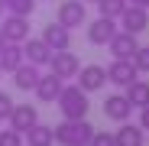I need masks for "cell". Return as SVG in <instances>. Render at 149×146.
<instances>
[{
    "instance_id": "cell-1",
    "label": "cell",
    "mask_w": 149,
    "mask_h": 146,
    "mask_svg": "<svg viewBox=\"0 0 149 146\" xmlns=\"http://www.w3.org/2000/svg\"><path fill=\"white\" fill-rule=\"evenodd\" d=\"M94 127L88 124V117L84 120H62V124L55 127V143L58 146H88L94 140Z\"/></svg>"
},
{
    "instance_id": "cell-2",
    "label": "cell",
    "mask_w": 149,
    "mask_h": 146,
    "mask_svg": "<svg viewBox=\"0 0 149 146\" xmlns=\"http://www.w3.org/2000/svg\"><path fill=\"white\" fill-rule=\"evenodd\" d=\"M58 110H62V117L65 120H84L88 117V91H81L78 85H65L62 88V94H58Z\"/></svg>"
},
{
    "instance_id": "cell-3",
    "label": "cell",
    "mask_w": 149,
    "mask_h": 146,
    "mask_svg": "<svg viewBox=\"0 0 149 146\" xmlns=\"http://www.w3.org/2000/svg\"><path fill=\"white\" fill-rule=\"evenodd\" d=\"M55 23H62L65 29H78L88 23V7L84 0H62L58 3V13H55Z\"/></svg>"
},
{
    "instance_id": "cell-4",
    "label": "cell",
    "mask_w": 149,
    "mask_h": 146,
    "mask_svg": "<svg viewBox=\"0 0 149 146\" xmlns=\"http://www.w3.org/2000/svg\"><path fill=\"white\" fill-rule=\"evenodd\" d=\"M117 26H120V33L139 36L143 29H149V10H143V7H133V3H127V10H123V13H120V20H117Z\"/></svg>"
},
{
    "instance_id": "cell-5",
    "label": "cell",
    "mask_w": 149,
    "mask_h": 146,
    "mask_svg": "<svg viewBox=\"0 0 149 146\" xmlns=\"http://www.w3.org/2000/svg\"><path fill=\"white\" fill-rule=\"evenodd\" d=\"M136 78H139V71H136V65L130 59H113L107 65V81L117 85V88H130Z\"/></svg>"
},
{
    "instance_id": "cell-6",
    "label": "cell",
    "mask_w": 149,
    "mask_h": 146,
    "mask_svg": "<svg viewBox=\"0 0 149 146\" xmlns=\"http://www.w3.org/2000/svg\"><path fill=\"white\" fill-rule=\"evenodd\" d=\"M49 68H52V75L55 78H78V71H81V62L74 52H52V59H49Z\"/></svg>"
},
{
    "instance_id": "cell-7",
    "label": "cell",
    "mask_w": 149,
    "mask_h": 146,
    "mask_svg": "<svg viewBox=\"0 0 149 146\" xmlns=\"http://www.w3.org/2000/svg\"><path fill=\"white\" fill-rule=\"evenodd\" d=\"M120 33L117 20H107V16H97L94 23H88V42L91 45H107L113 36Z\"/></svg>"
},
{
    "instance_id": "cell-8",
    "label": "cell",
    "mask_w": 149,
    "mask_h": 146,
    "mask_svg": "<svg viewBox=\"0 0 149 146\" xmlns=\"http://www.w3.org/2000/svg\"><path fill=\"white\" fill-rule=\"evenodd\" d=\"M78 85L81 91H88V94H94V91H101L104 85H107V68L104 65H81V71H78Z\"/></svg>"
},
{
    "instance_id": "cell-9",
    "label": "cell",
    "mask_w": 149,
    "mask_h": 146,
    "mask_svg": "<svg viewBox=\"0 0 149 146\" xmlns=\"http://www.w3.org/2000/svg\"><path fill=\"white\" fill-rule=\"evenodd\" d=\"M42 42L52 52H68L71 49V29H65L62 23H49V26H42Z\"/></svg>"
},
{
    "instance_id": "cell-10",
    "label": "cell",
    "mask_w": 149,
    "mask_h": 146,
    "mask_svg": "<svg viewBox=\"0 0 149 146\" xmlns=\"http://www.w3.org/2000/svg\"><path fill=\"white\" fill-rule=\"evenodd\" d=\"M0 33H3L7 42H26L29 39V16H3V26H0Z\"/></svg>"
},
{
    "instance_id": "cell-11",
    "label": "cell",
    "mask_w": 149,
    "mask_h": 146,
    "mask_svg": "<svg viewBox=\"0 0 149 146\" xmlns=\"http://www.w3.org/2000/svg\"><path fill=\"white\" fill-rule=\"evenodd\" d=\"M36 124H39V110H36L33 104H16V107H13V114H10V130L26 133V130H33Z\"/></svg>"
},
{
    "instance_id": "cell-12",
    "label": "cell",
    "mask_w": 149,
    "mask_h": 146,
    "mask_svg": "<svg viewBox=\"0 0 149 146\" xmlns=\"http://www.w3.org/2000/svg\"><path fill=\"white\" fill-rule=\"evenodd\" d=\"M133 114V104L127 101V94H110L104 101V117L107 120H117V124H127Z\"/></svg>"
},
{
    "instance_id": "cell-13",
    "label": "cell",
    "mask_w": 149,
    "mask_h": 146,
    "mask_svg": "<svg viewBox=\"0 0 149 146\" xmlns=\"http://www.w3.org/2000/svg\"><path fill=\"white\" fill-rule=\"evenodd\" d=\"M23 55H26V62H29V65L42 68V65H49V59H52V49L42 42V36H39V39H33V36H29L26 42H23Z\"/></svg>"
},
{
    "instance_id": "cell-14",
    "label": "cell",
    "mask_w": 149,
    "mask_h": 146,
    "mask_svg": "<svg viewBox=\"0 0 149 146\" xmlns=\"http://www.w3.org/2000/svg\"><path fill=\"white\" fill-rule=\"evenodd\" d=\"M62 88H65V81L55 78L52 71H49V75H42L39 85H36V97H39L42 104H55V101H58V94H62Z\"/></svg>"
},
{
    "instance_id": "cell-15",
    "label": "cell",
    "mask_w": 149,
    "mask_h": 146,
    "mask_svg": "<svg viewBox=\"0 0 149 146\" xmlns=\"http://www.w3.org/2000/svg\"><path fill=\"white\" fill-rule=\"evenodd\" d=\"M107 49H110V55H113V59H133V55H136V49H139V39L130 36V33H117V36L107 42Z\"/></svg>"
},
{
    "instance_id": "cell-16",
    "label": "cell",
    "mask_w": 149,
    "mask_h": 146,
    "mask_svg": "<svg viewBox=\"0 0 149 146\" xmlns=\"http://www.w3.org/2000/svg\"><path fill=\"white\" fill-rule=\"evenodd\" d=\"M39 78H42V71H39L36 65H29V62H23V65L13 71V85H16L19 91H36Z\"/></svg>"
},
{
    "instance_id": "cell-17",
    "label": "cell",
    "mask_w": 149,
    "mask_h": 146,
    "mask_svg": "<svg viewBox=\"0 0 149 146\" xmlns=\"http://www.w3.org/2000/svg\"><path fill=\"white\" fill-rule=\"evenodd\" d=\"M113 136H117V146H146V130L139 124H120Z\"/></svg>"
},
{
    "instance_id": "cell-18",
    "label": "cell",
    "mask_w": 149,
    "mask_h": 146,
    "mask_svg": "<svg viewBox=\"0 0 149 146\" xmlns=\"http://www.w3.org/2000/svg\"><path fill=\"white\" fill-rule=\"evenodd\" d=\"M23 143H26V146H55V127L36 124L33 130L23 133Z\"/></svg>"
},
{
    "instance_id": "cell-19",
    "label": "cell",
    "mask_w": 149,
    "mask_h": 146,
    "mask_svg": "<svg viewBox=\"0 0 149 146\" xmlns=\"http://www.w3.org/2000/svg\"><path fill=\"white\" fill-rule=\"evenodd\" d=\"M23 62H26V55H23V45L19 42H7L3 49H0V68H3V71H16Z\"/></svg>"
},
{
    "instance_id": "cell-20",
    "label": "cell",
    "mask_w": 149,
    "mask_h": 146,
    "mask_svg": "<svg viewBox=\"0 0 149 146\" xmlns=\"http://www.w3.org/2000/svg\"><path fill=\"white\" fill-rule=\"evenodd\" d=\"M127 101L133 104V110H143V107H149V81L136 78V81L127 88Z\"/></svg>"
},
{
    "instance_id": "cell-21",
    "label": "cell",
    "mask_w": 149,
    "mask_h": 146,
    "mask_svg": "<svg viewBox=\"0 0 149 146\" xmlns=\"http://www.w3.org/2000/svg\"><path fill=\"white\" fill-rule=\"evenodd\" d=\"M3 10H7L10 16H33L36 0H3Z\"/></svg>"
},
{
    "instance_id": "cell-22",
    "label": "cell",
    "mask_w": 149,
    "mask_h": 146,
    "mask_svg": "<svg viewBox=\"0 0 149 146\" xmlns=\"http://www.w3.org/2000/svg\"><path fill=\"white\" fill-rule=\"evenodd\" d=\"M97 10H101V16H107V20H120V13L127 10V0H101Z\"/></svg>"
},
{
    "instance_id": "cell-23",
    "label": "cell",
    "mask_w": 149,
    "mask_h": 146,
    "mask_svg": "<svg viewBox=\"0 0 149 146\" xmlns=\"http://www.w3.org/2000/svg\"><path fill=\"white\" fill-rule=\"evenodd\" d=\"M130 62L136 65L139 75H149V45H139V49H136V55H133Z\"/></svg>"
},
{
    "instance_id": "cell-24",
    "label": "cell",
    "mask_w": 149,
    "mask_h": 146,
    "mask_svg": "<svg viewBox=\"0 0 149 146\" xmlns=\"http://www.w3.org/2000/svg\"><path fill=\"white\" fill-rule=\"evenodd\" d=\"M13 97L7 94V91H0V124H3V120H10V114H13Z\"/></svg>"
},
{
    "instance_id": "cell-25",
    "label": "cell",
    "mask_w": 149,
    "mask_h": 146,
    "mask_svg": "<svg viewBox=\"0 0 149 146\" xmlns=\"http://www.w3.org/2000/svg\"><path fill=\"white\" fill-rule=\"evenodd\" d=\"M0 146H23V133H16V130H0Z\"/></svg>"
},
{
    "instance_id": "cell-26",
    "label": "cell",
    "mask_w": 149,
    "mask_h": 146,
    "mask_svg": "<svg viewBox=\"0 0 149 146\" xmlns=\"http://www.w3.org/2000/svg\"><path fill=\"white\" fill-rule=\"evenodd\" d=\"M88 146H117V136H113V133H107V130H97V133H94V140H91Z\"/></svg>"
},
{
    "instance_id": "cell-27",
    "label": "cell",
    "mask_w": 149,
    "mask_h": 146,
    "mask_svg": "<svg viewBox=\"0 0 149 146\" xmlns=\"http://www.w3.org/2000/svg\"><path fill=\"white\" fill-rule=\"evenodd\" d=\"M139 127H143V130H149V107H143V110H139Z\"/></svg>"
},
{
    "instance_id": "cell-28",
    "label": "cell",
    "mask_w": 149,
    "mask_h": 146,
    "mask_svg": "<svg viewBox=\"0 0 149 146\" xmlns=\"http://www.w3.org/2000/svg\"><path fill=\"white\" fill-rule=\"evenodd\" d=\"M127 3H133V7H143V10H149V0H127Z\"/></svg>"
},
{
    "instance_id": "cell-29",
    "label": "cell",
    "mask_w": 149,
    "mask_h": 146,
    "mask_svg": "<svg viewBox=\"0 0 149 146\" xmlns=\"http://www.w3.org/2000/svg\"><path fill=\"white\" fill-rule=\"evenodd\" d=\"M7 16V10H3V0H0V20H3Z\"/></svg>"
},
{
    "instance_id": "cell-30",
    "label": "cell",
    "mask_w": 149,
    "mask_h": 146,
    "mask_svg": "<svg viewBox=\"0 0 149 146\" xmlns=\"http://www.w3.org/2000/svg\"><path fill=\"white\" fill-rule=\"evenodd\" d=\"M3 45H7V39H3V33H0V49H3Z\"/></svg>"
},
{
    "instance_id": "cell-31",
    "label": "cell",
    "mask_w": 149,
    "mask_h": 146,
    "mask_svg": "<svg viewBox=\"0 0 149 146\" xmlns=\"http://www.w3.org/2000/svg\"><path fill=\"white\" fill-rule=\"evenodd\" d=\"M84 3H101V0H84Z\"/></svg>"
},
{
    "instance_id": "cell-32",
    "label": "cell",
    "mask_w": 149,
    "mask_h": 146,
    "mask_svg": "<svg viewBox=\"0 0 149 146\" xmlns=\"http://www.w3.org/2000/svg\"><path fill=\"white\" fill-rule=\"evenodd\" d=\"M0 75H3V68H0Z\"/></svg>"
}]
</instances>
